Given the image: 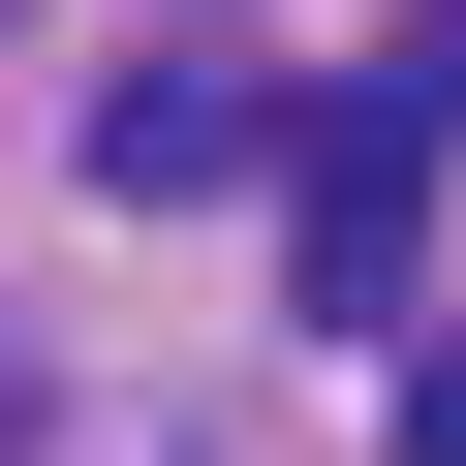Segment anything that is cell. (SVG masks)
Returning <instances> with one entry per match:
<instances>
[{"label": "cell", "mask_w": 466, "mask_h": 466, "mask_svg": "<svg viewBox=\"0 0 466 466\" xmlns=\"http://www.w3.org/2000/svg\"><path fill=\"white\" fill-rule=\"evenodd\" d=\"M280 311H342V342L435 311V94H311V156H280Z\"/></svg>", "instance_id": "obj_1"}, {"label": "cell", "mask_w": 466, "mask_h": 466, "mask_svg": "<svg viewBox=\"0 0 466 466\" xmlns=\"http://www.w3.org/2000/svg\"><path fill=\"white\" fill-rule=\"evenodd\" d=\"M404 466H466V342H404Z\"/></svg>", "instance_id": "obj_3"}, {"label": "cell", "mask_w": 466, "mask_h": 466, "mask_svg": "<svg viewBox=\"0 0 466 466\" xmlns=\"http://www.w3.org/2000/svg\"><path fill=\"white\" fill-rule=\"evenodd\" d=\"M249 156H311V125L249 94V63H125V94H94V187H125V218H187V187H249Z\"/></svg>", "instance_id": "obj_2"}]
</instances>
